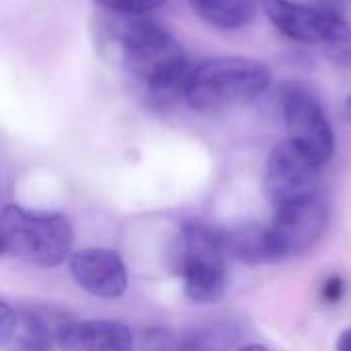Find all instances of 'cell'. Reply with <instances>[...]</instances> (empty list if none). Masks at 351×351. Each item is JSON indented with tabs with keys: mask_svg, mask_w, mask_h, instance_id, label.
I'll return each instance as SVG.
<instances>
[{
	"mask_svg": "<svg viewBox=\"0 0 351 351\" xmlns=\"http://www.w3.org/2000/svg\"><path fill=\"white\" fill-rule=\"evenodd\" d=\"M220 239H222L224 253L247 265H261V263L276 261L267 226L243 224L228 232H220Z\"/></svg>",
	"mask_w": 351,
	"mask_h": 351,
	"instance_id": "8fae6325",
	"label": "cell"
},
{
	"mask_svg": "<svg viewBox=\"0 0 351 351\" xmlns=\"http://www.w3.org/2000/svg\"><path fill=\"white\" fill-rule=\"evenodd\" d=\"M62 351H134V333L117 321H76L60 329Z\"/></svg>",
	"mask_w": 351,
	"mask_h": 351,
	"instance_id": "9c48e42d",
	"label": "cell"
},
{
	"mask_svg": "<svg viewBox=\"0 0 351 351\" xmlns=\"http://www.w3.org/2000/svg\"><path fill=\"white\" fill-rule=\"evenodd\" d=\"M173 257L191 300L212 302L222 296L226 288V253L220 232L202 222L183 224Z\"/></svg>",
	"mask_w": 351,
	"mask_h": 351,
	"instance_id": "277c9868",
	"label": "cell"
},
{
	"mask_svg": "<svg viewBox=\"0 0 351 351\" xmlns=\"http://www.w3.org/2000/svg\"><path fill=\"white\" fill-rule=\"evenodd\" d=\"M8 343L10 351H51V333L39 317L21 315Z\"/></svg>",
	"mask_w": 351,
	"mask_h": 351,
	"instance_id": "5bb4252c",
	"label": "cell"
},
{
	"mask_svg": "<svg viewBox=\"0 0 351 351\" xmlns=\"http://www.w3.org/2000/svg\"><path fill=\"white\" fill-rule=\"evenodd\" d=\"M0 234L6 253L45 269L62 265L74 241L72 224L66 216L31 212L14 204L0 210Z\"/></svg>",
	"mask_w": 351,
	"mask_h": 351,
	"instance_id": "3957f363",
	"label": "cell"
},
{
	"mask_svg": "<svg viewBox=\"0 0 351 351\" xmlns=\"http://www.w3.org/2000/svg\"><path fill=\"white\" fill-rule=\"evenodd\" d=\"M70 274L74 282L95 298L115 300L128 288V271L121 257L103 247L82 249L70 257Z\"/></svg>",
	"mask_w": 351,
	"mask_h": 351,
	"instance_id": "ba28073f",
	"label": "cell"
},
{
	"mask_svg": "<svg viewBox=\"0 0 351 351\" xmlns=\"http://www.w3.org/2000/svg\"><path fill=\"white\" fill-rule=\"evenodd\" d=\"M288 140L304 150L321 167L335 152V136L325 109L304 88H288L282 99Z\"/></svg>",
	"mask_w": 351,
	"mask_h": 351,
	"instance_id": "52a82bcc",
	"label": "cell"
},
{
	"mask_svg": "<svg viewBox=\"0 0 351 351\" xmlns=\"http://www.w3.org/2000/svg\"><path fill=\"white\" fill-rule=\"evenodd\" d=\"M2 253H6V245H4V239H2V234H0V255Z\"/></svg>",
	"mask_w": 351,
	"mask_h": 351,
	"instance_id": "7402d4cb",
	"label": "cell"
},
{
	"mask_svg": "<svg viewBox=\"0 0 351 351\" xmlns=\"http://www.w3.org/2000/svg\"><path fill=\"white\" fill-rule=\"evenodd\" d=\"M343 292H346V282L341 276H331L323 282V288H321V298L327 302V304H337L341 298H343Z\"/></svg>",
	"mask_w": 351,
	"mask_h": 351,
	"instance_id": "e0dca14e",
	"label": "cell"
},
{
	"mask_svg": "<svg viewBox=\"0 0 351 351\" xmlns=\"http://www.w3.org/2000/svg\"><path fill=\"white\" fill-rule=\"evenodd\" d=\"M237 331L230 325H212L202 331L189 333L177 343V351H234Z\"/></svg>",
	"mask_w": 351,
	"mask_h": 351,
	"instance_id": "9a60e30c",
	"label": "cell"
},
{
	"mask_svg": "<svg viewBox=\"0 0 351 351\" xmlns=\"http://www.w3.org/2000/svg\"><path fill=\"white\" fill-rule=\"evenodd\" d=\"M337 351H351V327L346 329L337 339Z\"/></svg>",
	"mask_w": 351,
	"mask_h": 351,
	"instance_id": "d6986e66",
	"label": "cell"
},
{
	"mask_svg": "<svg viewBox=\"0 0 351 351\" xmlns=\"http://www.w3.org/2000/svg\"><path fill=\"white\" fill-rule=\"evenodd\" d=\"M14 325H16V315L12 313L10 306H6L0 300V346L8 343V339L14 331Z\"/></svg>",
	"mask_w": 351,
	"mask_h": 351,
	"instance_id": "ac0fdd59",
	"label": "cell"
},
{
	"mask_svg": "<svg viewBox=\"0 0 351 351\" xmlns=\"http://www.w3.org/2000/svg\"><path fill=\"white\" fill-rule=\"evenodd\" d=\"M117 41L123 68L146 86L152 101L167 105L183 97L193 66L167 29L144 16H128L117 31Z\"/></svg>",
	"mask_w": 351,
	"mask_h": 351,
	"instance_id": "6da1fadb",
	"label": "cell"
},
{
	"mask_svg": "<svg viewBox=\"0 0 351 351\" xmlns=\"http://www.w3.org/2000/svg\"><path fill=\"white\" fill-rule=\"evenodd\" d=\"M95 2L103 6L105 10H111L123 16H144L165 6L167 0H95Z\"/></svg>",
	"mask_w": 351,
	"mask_h": 351,
	"instance_id": "2e32d148",
	"label": "cell"
},
{
	"mask_svg": "<svg viewBox=\"0 0 351 351\" xmlns=\"http://www.w3.org/2000/svg\"><path fill=\"white\" fill-rule=\"evenodd\" d=\"M271 82L263 62L251 58H212L191 68L183 99L199 113H224L261 97Z\"/></svg>",
	"mask_w": 351,
	"mask_h": 351,
	"instance_id": "7a4b0ae2",
	"label": "cell"
},
{
	"mask_svg": "<svg viewBox=\"0 0 351 351\" xmlns=\"http://www.w3.org/2000/svg\"><path fill=\"white\" fill-rule=\"evenodd\" d=\"M187 2L202 21L222 31H237L247 27L255 19L261 6V0H187Z\"/></svg>",
	"mask_w": 351,
	"mask_h": 351,
	"instance_id": "7c38bea8",
	"label": "cell"
},
{
	"mask_svg": "<svg viewBox=\"0 0 351 351\" xmlns=\"http://www.w3.org/2000/svg\"><path fill=\"white\" fill-rule=\"evenodd\" d=\"M343 115H346V119L351 123V97L346 101V107H343Z\"/></svg>",
	"mask_w": 351,
	"mask_h": 351,
	"instance_id": "44dd1931",
	"label": "cell"
},
{
	"mask_svg": "<svg viewBox=\"0 0 351 351\" xmlns=\"http://www.w3.org/2000/svg\"><path fill=\"white\" fill-rule=\"evenodd\" d=\"M325 4V19H323V33L319 47L325 51V56L339 64V66H351V25L341 16V12Z\"/></svg>",
	"mask_w": 351,
	"mask_h": 351,
	"instance_id": "4fadbf2b",
	"label": "cell"
},
{
	"mask_svg": "<svg viewBox=\"0 0 351 351\" xmlns=\"http://www.w3.org/2000/svg\"><path fill=\"white\" fill-rule=\"evenodd\" d=\"M237 351H271V350H267L265 346H259V343H249V346L239 348Z\"/></svg>",
	"mask_w": 351,
	"mask_h": 351,
	"instance_id": "ffe728a7",
	"label": "cell"
},
{
	"mask_svg": "<svg viewBox=\"0 0 351 351\" xmlns=\"http://www.w3.org/2000/svg\"><path fill=\"white\" fill-rule=\"evenodd\" d=\"M319 179L321 165L290 140L280 142L267 156L265 193L276 208L319 193Z\"/></svg>",
	"mask_w": 351,
	"mask_h": 351,
	"instance_id": "8992f818",
	"label": "cell"
},
{
	"mask_svg": "<svg viewBox=\"0 0 351 351\" xmlns=\"http://www.w3.org/2000/svg\"><path fill=\"white\" fill-rule=\"evenodd\" d=\"M278 214L267 226L274 259H292L313 251L325 237L331 210L321 193L276 208Z\"/></svg>",
	"mask_w": 351,
	"mask_h": 351,
	"instance_id": "5b68a950",
	"label": "cell"
},
{
	"mask_svg": "<svg viewBox=\"0 0 351 351\" xmlns=\"http://www.w3.org/2000/svg\"><path fill=\"white\" fill-rule=\"evenodd\" d=\"M261 8L274 27L302 45H319L323 33L325 4H302L296 0H261Z\"/></svg>",
	"mask_w": 351,
	"mask_h": 351,
	"instance_id": "30bf717a",
	"label": "cell"
}]
</instances>
